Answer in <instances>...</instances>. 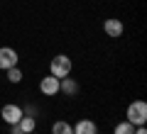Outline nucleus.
<instances>
[{
    "mask_svg": "<svg viewBox=\"0 0 147 134\" xmlns=\"http://www.w3.org/2000/svg\"><path fill=\"white\" fill-rule=\"evenodd\" d=\"M69 73H71V59L64 56V54L54 56L52 59V76L54 78H66Z\"/></svg>",
    "mask_w": 147,
    "mask_h": 134,
    "instance_id": "obj_1",
    "label": "nucleus"
},
{
    "mask_svg": "<svg viewBox=\"0 0 147 134\" xmlns=\"http://www.w3.org/2000/svg\"><path fill=\"white\" fill-rule=\"evenodd\" d=\"M127 122L130 124H145L147 122V105L142 100H137V103H132L127 107Z\"/></svg>",
    "mask_w": 147,
    "mask_h": 134,
    "instance_id": "obj_2",
    "label": "nucleus"
},
{
    "mask_svg": "<svg viewBox=\"0 0 147 134\" xmlns=\"http://www.w3.org/2000/svg\"><path fill=\"white\" fill-rule=\"evenodd\" d=\"M17 63V51L15 49H10V47H3L0 49V68H12Z\"/></svg>",
    "mask_w": 147,
    "mask_h": 134,
    "instance_id": "obj_3",
    "label": "nucleus"
},
{
    "mask_svg": "<svg viewBox=\"0 0 147 134\" xmlns=\"http://www.w3.org/2000/svg\"><path fill=\"white\" fill-rule=\"evenodd\" d=\"M0 115H3V119H5V122L17 124V122H20V117H22L25 112H22V107H17V105H5Z\"/></svg>",
    "mask_w": 147,
    "mask_h": 134,
    "instance_id": "obj_4",
    "label": "nucleus"
},
{
    "mask_svg": "<svg viewBox=\"0 0 147 134\" xmlns=\"http://www.w3.org/2000/svg\"><path fill=\"white\" fill-rule=\"evenodd\" d=\"M39 90H42L44 95H57V93H59V78H54V76L42 78V83H39Z\"/></svg>",
    "mask_w": 147,
    "mask_h": 134,
    "instance_id": "obj_5",
    "label": "nucleus"
},
{
    "mask_svg": "<svg viewBox=\"0 0 147 134\" xmlns=\"http://www.w3.org/2000/svg\"><path fill=\"white\" fill-rule=\"evenodd\" d=\"M103 29H105V34L108 37H120L123 34V22L120 20H105V25H103Z\"/></svg>",
    "mask_w": 147,
    "mask_h": 134,
    "instance_id": "obj_6",
    "label": "nucleus"
},
{
    "mask_svg": "<svg viewBox=\"0 0 147 134\" xmlns=\"http://www.w3.org/2000/svg\"><path fill=\"white\" fill-rule=\"evenodd\" d=\"M74 134H98V127H96L91 119H81V122H76V127H74Z\"/></svg>",
    "mask_w": 147,
    "mask_h": 134,
    "instance_id": "obj_7",
    "label": "nucleus"
},
{
    "mask_svg": "<svg viewBox=\"0 0 147 134\" xmlns=\"http://www.w3.org/2000/svg\"><path fill=\"white\" fill-rule=\"evenodd\" d=\"M59 90H64L66 95H74L76 90H79V85H76V83L66 76V78H59Z\"/></svg>",
    "mask_w": 147,
    "mask_h": 134,
    "instance_id": "obj_8",
    "label": "nucleus"
},
{
    "mask_svg": "<svg viewBox=\"0 0 147 134\" xmlns=\"http://www.w3.org/2000/svg\"><path fill=\"white\" fill-rule=\"evenodd\" d=\"M52 134H74V127L69 122H54L52 124Z\"/></svg>",
    "mask_w": 147,
    "mask_h": 134,
    "instance_id": "obj_9",
    "label": "nucleus"
},
{
    "mask_svg": "<svg viewBox=\"0 0 147 134\" xmlns=\"http://www.w3.org/2000/svg\"><path fill=\"white\" fill-rule=\"evenodd\" d=\"M17 124H20L22 134H30V132H34V117H25V115H22Z\"/></svg>",
    "mask_w": 147,
    "mask_h": 134,
    "instance_id": "obj_10",
    "label": "nucleus"
},
{
    "mask_svg": "<svg viewBox=\"0 0 147 134\" xmlns=\"http://www.w3.org/2000/svg\"><path fill=\"white\" fill-rule=\"evenodd\" d=\"M7 81H10V83H20V81H22V71H20L17 66L7 68Z\"/></svg>",
    "mask_w": 147,
    "mask_h": 134,
    "instance_id": "obj_11",
    "label": "nucleus"
},
{
    "mask_svg": "<svg viewBox=\"0 0 147 134\" xmlns=\"http://www.w3.org/2000/svg\"><path fill=\"white\" fill-rule=\"evenodd\" d=\"M132 132H135V129H132L130 122H120V124L115 127V134H132Z\"/></svg>",
    "mask_w": 147,
    "mask_h": 134,
    "instance_id": "obj_12",
    "label": "nucleus"
},
{
    "mask_svg": "<svg viewBox=\"0 0 147 134\" xmlns=\"http://www.w3.org/2000/svg\"><path fill=\"white\" fill-rule=\"evenodd\" d=\"M12 134H22V129H20V124H12Z\"/></svg>",
    "mask_w": 147,
    "mask_h": 134,
    "instance_id": "obj_13",
    "label": "nucleus"
},
{
    "mask_svg": "<svg viewBox=\"0 0 147 134\" xmlns=\"http://www.w3.org/2000/svg\"><path fill=\"white\" fill-rule=\"evenodd\" d=\"M132 134H147V129H145V127H142V124H140V129H135V132H132Z\"/></svg>",
    "mask_w": 147,
    "mask_h": 134,
    "instance_id": "obj_14",
    "label": "nucleus"
}]
</instances>
